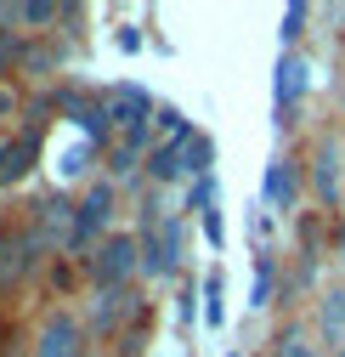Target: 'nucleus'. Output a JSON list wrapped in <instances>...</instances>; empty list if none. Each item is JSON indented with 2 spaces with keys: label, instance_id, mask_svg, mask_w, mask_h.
Here are the masks:
<instances>
[{
  "label": "nucleus",
  "instance_id": "obj_1",
  "mask_svg": "<svg viewBox=\"0 0 345 357\" xmlns=\"http://www.w3.org/2000/svg\"><path fill=\"white\" fill-rule=\"evenodd\" d=\"M85 266H91V284H97V289L136 284V273H142V238H136V233H108L91 255H85Z\"/></svg>",
  "mask_w": 345,
  "mask_h": 357
},
{
  "label": "nucleus",
  "instance_id": "obj_2",
  "mask_svg": "<svg viewBox=\"0 0 345 357\" xmlns=\"http://www.w3.org/2000/svg\"><path fill=\"white\" fill-rule=\"evenodd\" d=\"M147 176L153 182H176V176H209V137L204 130H187L182 142H170V148H153L147 153Z\"/></svg>",
  "mask_w": 345,
  "mask_h": 357
},
{
  "label": "nucleus",
  "instance_id": "obj_3",
  "mask_svg": "<svg viewBox=\"0 0 345 357\" xmlns=\"http://www.w3.org/2000/svg\"><path fill=\"white\" fill-rule=\"evenodd\" d=\"M113 210H119V193H113V182H91V188H85L79 193V215H74V244L68 250H85V255H91L113 227H108V221H113Z\"/></svg>",
  "mask_w": 345,
  "mask_h": 357
},
{
  "label": "nucleus",
  "instance_id": "obj_4",
  "mask_svg": "<svg viewBox=\"0 0 345 357\" xmlns=\"http://www.w3.org/2000/svg\"><path fill=\"white\" fill-rule=\"evenodd\" d=\"M142 273L147 278H170L182 266V221L170 215H142Z\"/></svg>",
  "mask_w": 345,
  "mask_h": 357
},
{
  "label": "nucleus",
  "instance_id": "obj_5",
  "mask_svg": "<svg viewBox=\"0 0 345 357\" xmlns=\"http://www.w3.org/2000/svg\"><path fill=\"white\" fill-rule=\"evenodd\" d=\"M29 357H91V329H85L74 312H46L34 329Z\"/></svg>",
  "mask_w": 345,
  "mask_h": 357
},
{
  "label": "nucleus",
  "instance_id": "obj_6",
  "mask_svg": "<svg viewBox=\"0 0 345 357\" xmlns=\"http://www.w3.org/2000/svg\"><path fill=\"white\" fill-rule=\"evenodd\" d=\"M300 193H306V165H300L294 153H278L266 165V176H261V204L278 210V215H289L300 204Z\"/></svg>",
  "mask_w": 345,
  "mask_h": 357
},
{
  "label": "nucleus",
  "instance_id": "obj_7",
  "mask_svg": "<svg viewBox=\"0 0 345 357\" xmlns=\"http://www.w3.org/2000/svg\"><path fill=\"white\" fill-rule=\"evenodd\" d=\"M40 255H46V244H40L34 227L6 233V244H0V289H17V284L34 273V266H40Z\"/></svg>",
  "mask_w": 345,
  "mask_h": 357
},
{
  "label": "nucleus",
  "instance_id": "obj_8",
  "mask_svg": "<svg viewBox=\"0 0 345 357\" xmlns=\"http://www.w3.org/2000/svg\"><path fill=\"white\" fill-rule=\"evenodd\" d=\"M74 215H79V199H63V193H46L34 204V221L29 227L40 233V244L57 250V244H74Z\"/></svg>",
  "mask_w": 345,
  "mask_h": 357
},
{
  "label": "nucleus",
  "instance_id": "obj_9",
  "mask_svg": "<svg viewBox=\"0 0 345 357\" xmlns=\"http://www.w3.org/2000/svg\"><path fill=\"white\" fill-rule=\"evenodd\" d=\"M306 188H312L317 204H339V193H345V170H339V142H334V137H323V142L312 148Z\"/></svg>",
  "mask_w": 345,
  "mask_h": 357
},
{
  "label": "nucleus",
  "instance_id": "obj_10",
  "mask_svg": "<svg viewBox=\"0 0 345 357\" xmlns=\"http://www.w3.org/2000/svg\"><path fill=\"white\" fill-rule=\"evenodd\" d=\"M131 318H136V324L147 318L131 284H125V289H97V295H91V335H113L119 324H131Z\"/></svg>",
  "mask_w": 345,
  "mask_h": 357
},
{
  "label": "nucleus",
  "instance_id": "obj_11",
  "mask_svg": "<svg viewBox=\"0 0 345 357\" xmlns=\"http://www.w3.org/2000/svg\"><path fill=\"white\" fill-rule=\"evenodd\" d=\"M306 91H312V63L300 57V52H283V57H278V68H272V102H278V114H283V108H294Z\"/></svg>",
  "mask_w": 345,
  "mask_h": 357
},
{
  "label": "nucleus",
  "instance_id": "obj_12",
  "mask_svg": "<svg viewBox=\"0 0 345 357\" xmlns=\"http://www.w3.org/2000/svg\"><path fill=\"white\" fill-rule=\"evenodd\" d=\"M34 159H40V142H34V130H17V137H0V188L23 182V176L34 170Z\"/></svg>",
  "mask_w": 345,
  "mask_h": 357
},
{
  "label": "nucleus",
  "instance_id": "obj_13",
  "mask_svg": "<svg viewBox=\"0 0 345 357\" xmlns=\"http://www.w3.org/2000/svg\"><path fill=\"white\" fill-rule=\"evenodd\" d=\"M102 153V142H91V137H79V130H74V137H68V148L57 153V176H85V170H91V159Z\"/></svg>",
  "mask_w": 345,
  "mask_h": 357
},
{
  "label": "nucleus",
  "instance_id": "obj_14",
  "mask_svg": "<svg viewBox=\"0 0 345 357\" xmlns=\"http://www.w3.org/2000/svg\"><path fill=\"white\" fill-rule=\"evenodd\" d=\"M63 63V52H57V40H29V46H23V74H34V79H46L51 68Z\"/></svg>",
  "mask_w": 345,
  "mask_h": 357
},
{
  "label": "nucleus",
  "instance_id": "obj_15",
  "mask_svg": "<svg viewBox=\"0 0 345 357\" xmlns=\"http://www.w3.org/2000/svg\"><path fill=\"white\" fill-rule=\"evenodd\" d=\"M221 318H227V273L215 266V273H204V324L215 329Z\"/></svg>",
  "mask_w": 345,
  "mask_h": 357
},
{
  "label": "nucleus",
  "instance_id": "obj_16",
  "mask_svg": "<svg viewBox=\"0 0 345 357\" xmlns=\"http://www.w3.org/2000/svg\"><path fill=\"white\" fill-rule=\"evenodd\" d=\"M317 324H323L328 340L345 335V289H323V301H317Z\"/></svg>",
  "mask_w": 345,
  "mask_h": 357
},
{
  "label": "nucleus",
  "instance_id": "obj_17",
  "mask_svg": "<svg viewBox=\"0 0 345 357\" xmlns=\"http://www.w3.org/2000/svg\"><path fill=\"white\" fill-rule=\"evenodd\" d=\"M272 357H323V346H317L306 329H283V335L272 340Z\"/></svg>",
  "mask_w": 345,
  "mask_h": 357
},
{
  "label": "nucleus",
  "instance_id": "obj_18",
  "mask_svg": "<svg viewBox=\"0 0 345 357\" xmlns=\"http://www.w3.org/2000/svg\"><path fill=\"white\" fill-rule=\"evenodd\" d=\"M57 17H68V6H51V0H23L17 6V29H46Z\"/></svg>",
  "mask_w": 345,
  "mask_h": 357
},
{
  "label": "nucleus",
  "instance_id": "obj_19",
  "mask_svg": "<svg viewBox=\"0 0 345 357\" xmlns=\"http://www.w3.org/2000/svg\"><path fill=\"white\" fill-rule=\"evenodd\" d=\"M306 17H312V6H306V0L283 6V23H278V40H283V52H294V40L306 34Z\"/></svg>",
  "mask_w": 345,
  "mask_h": 357
},
{
  "label": "nucleus",
  "instance_id": "obj_20",
  "mask_svg": "<svg viewBox=\"0 0 345 357\" xmlns=\"http://www.w3.org/2000/svg\"><path fill=\"white\" fill-rule=\"evenodd\" d=\"M23 46H29V40H23L17 29H0V79H6V74L23 63Z\"/></svg>",
  "mask_w": 345,
  "mask_h": 357
},
{
  "label": "nucleus",
  "instance_id": "obj_21",
  "mask_svg": "<svg viewBox=\"0 0 345 357\" xmlns=\"http://www.w3.org/2000/svg\"><path fill=\"white\" fill-rule=\"evenodd\" d=\"M272 301V261H261V273H255V295H249V306H266Z\"/></svg>",
  "mask_w": 345,
  "mask_h": 357
},
{
  "label": "nucleus",
  "instance_id": "obj_22",
  "mask_svg": "<svg viewBox=\"0 0 345 357\" xmlns=\"http://www.w3.org/2000/svg\"><path fill=\"white\" fill-rule=\"evenodd\" d=\"M6 233H12V227H6V215H0V244H6Z\"/></svg>",
  "mask_w": 345,
  "mask_h": 357
},
{
  "label": "nucleus",
  "instance_id": "obj_23",
  "mask_svg": "<svg viewBox=\"0 0 345 357\" xmlns=\"http://www.w3.org/2000/svg\"><path fill=\"white\" fill-rule=\"evenodd\" d=\"M339 261H345V227H339Z\"/></svg>",
  "mask_w": 345,
  "mask_h": 357
},
{
  "label": "nucleus",
  "instance_id": "obj_24",
  "mask_svg": "<svg viewBox=\"0 0 345 357\" xmlns=\"http://www.w3.org/2000/svg\"><path fill=\"white\" fill-rule=\"evenodd\" d=\"M339 23H345V12H339ZM339 46H345V29H339Z\"/></svg>",
  "mask_w": 345,
  "mask_h": 357
},
{
  "label": "nucleus",
  "instance_id": "obj_25",
  "mask_svg": "<svg viewBox=\"0 0 345 357\" xmlns=\"http://www.w3.org/2000/svg\"><path fill=\"white\" fill-rule=\"evenodd\" d=\"M339 210H345V193H339Z\"/></svg>",
  "mask_w": 345,
  "mask_h": 357
},
{
  "label": "nucleus",
  "instance_id": "obj_26",
  "mask_svg": "<svg viewBox=\"0 0 345 357\" xmlns=\"http://www.w3.org/2000/svg\"><path fill=\"white\" fill-rule=\"evenodd\" d=\"M227 357H238V351H227Z\"/></svg>",
  "mask_w": 345,
  "mask_h": 357
},
{
  "label": "nucleus",
  "instance_id": "obj_27",
  "mask_svg": "<svg viewBox=\"0 0 345 357\" xmlns=\"http://www.w3.org/2000/svg\"><path fill=\"white\" fill-rule=\"evenodd\" d=\"M339 357H345V346H339Z\"/></svg>",
  "mask_w": 345,
  "mask_h": 357
}]
</instances>
